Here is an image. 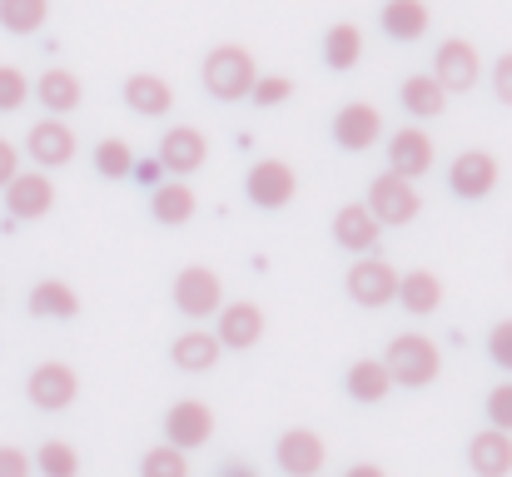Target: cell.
<instances>
[{"instance_id":"18","label":"cell","mask_w":512,"mask_h":477,"mask_svg":"<svg viewBox=\"0 0 512 477\" xmlns=\"http://www.w3.org/2000/svg\"><path fill=\"white\" fill-rule=\"evenodd\" d=\"M378 25H383V35H388V40L413 45V40H423V35H428L433 10H428L423 0H388V5L378 10Z\"/></svg>"},{"instance_id":"36","label":"cell","mask_w":512,"mask_h":477,"mask_svg":"<svg viewBox=\"0 0 512 477\" xmlns=\"http://www.w3.org/2000/svg\"><path fill=\"white\" fill-rule=\"evenodd\" d=\"M488 428L512 433V383H498V388L488 393Z\"/></svg>"},{"instance_id":"35","label":"cell","mask_w":512,"mask_h":477,"mask_svg":"<svg viewBox=\"0 0 512 477\" xmlns=\"http://www.w3.org/2000/svg\"><path fill=\"white\" fill-rule=\"evenodd\" d=\"M30 100V80L15 65H0V110H20Z\"/></svg>"},{"instance_id":"26","label":"cell","mask_w":512,"mask_h":477,"mask_svg":"<svg viewBox=\"0 0 512 477\" xmlns=\"http://www.w3.org/2000/svg\"><path fill=\"white\" fill-rule=\"evenodd\" d=\"M194 209H199V199H194V189H189L184 179H165V184L150 189V214H155L160 224H189Z\"/></svg>"},{"instance_id":"24","label":"cell","mask_w":512,"mask_h":477,"mask_svg":"<svg viewBox=\"0 0 512 477\" xmlns=\"http://www.w3.org/2000/svg\"><path fill=\"white\" fill-rule=\"evenodd\" d=\"M170 363L179 373H209L219 363V338L204 333V328H184L170 343Z\"/></svg>"},{"instance_id":"15","label":"cell","mask_w":512,"mask_h":477,"mask_svg":"<svg viewBox=\"0 0 512 477\" xmlns=\"http://www.w3.org/2000/svg\"><path fill=\"white\" fill-rule=\"evenodd\" d=\"M433 135L423 130V125H408V130H393V140H388V169L393 174H403V179H423L428 169H433Z\"/></svg>"},{"instance_id":"39","label":"cell","mask_w":512,"mask_h":477,"mask_svg":"<svg viewBox=\"0 0 512 477\" xmlns=\"http://www.w3.org/2000/svg\"><path fill=\"white\" fill-rule=\"evenodd\" d=\"M130 174H135V179H140V184H150V189H155V184H165V179H170V174H165V164H160V159H135V169H130Z\"/></svg>"},{"instance_id":"28","label":"cell","mask_w":512,"mask_h":477,"mask_svg":"<svg viewBox=\"0 0 512 477\" xmlns=\"http://www.w3.org/2000/svg\"><path fill=\"white\" fill-rule=\"evenodd\" d=\"M30 314L35 318H75L80 314V294L65 279H40L30 289Z\"/></svg>"},{"instance_id":"1","label":"cell","mask_w":512,"mask_h":477,"mask_svg":"<svg viewBox=\"0 0 512 477\" xmlns=\"http://www.w3.org/2000/svg\"><path fill=\"white\" fill-rule=\"evenodd\" d=\"M383 368H388L393 388H428L443 373V353L423 333H398L388 343V353H383Z\"/></svg>"},{"instance_id":"12","label":"cell","mask_w":512,"mask_h":477,"mask_svg":"<svg viewBox=\"0 0 512 477\" xmlns=\"http://www.w3.org/2000/svg\"><path fill=\"white\" fill-rule=\"evenodd\" d=\"M5 209L15 219H45L55 209V184L40 169H15V179L5 184Z\"/></svg>"},{"instance_id":"20","label":"cell","mask_w":512,"mask_h":477,"mask_svg":"<svg viewBox=\"0 0 512 477\" xmlns=\"http://www.w3.org/2000/svg\"><path fill=\"white\" fill-rule=\"evenodd\" d=\"M468 468L478 477H508L512 473V433L503 428H483L468 443Z\"/></svg>"},{"instance_id":"11","label":"cell","mask_w":512,"mask_h":477,"mask_svg":"<svg viewBox=\"0 0 512 477\" xmlns=\"http://www.w3.org/2000/svg\"><path fill=\"white\" fill-rule=\"evenodd\" d=\"M80 150V140H75V130L60 120V115H45L40 125H30V135H25V155L35 159L40 169H65L70 159Z\"/></svg>"},{"instance_id":"40","label":"cell","mask_w":512,"mask_h":477,"mask_svg":"<svg viewBox=\"0 0 512 477\" xmlns=\"http://www.w3.org/2000/svg\"><path fill=\"white\" fill-rule=\"evenodd\" d=\"M493 90H498L503 105H512V55H503V60L493 65Z\"/></svg>"},{"instance_id":"21","label":"cell","mask_w":512,"mask_h":477,"mask_svg":"<svg viewBox=\"0 0 512 477\" xmlns=\"http://www.w3.org/2000/svg\"><path fill=\"white\" fill-rule=\"evenodd\" d=\"M30 95H35L50 115H60V120H65L70 110H80V100H85L80 75H70V70H60V65H55V70H45V75L30 85Z\"/></svg>"},{"instance_id":"10","label":"cell","mask_w":512,"mask_h":477,"mask_svg":"<svg viewBox=\"0 0 512 477\" xmlns=\"http://www.w3.org/2000/svg\"><path fill=\"white\" fill-rule=\"evenodd\" d=\"M214 438V408L199 403V398H179L170 413H165V443L189 453V448H204Z\"/></svg>"},{"instance_id":"41","label":"cell","mask_w":512,"mask_h":477,"mask_svg":"<svg viewBox=\"0 0 512 477\" xmlns=\"http://www.w3.org/2000/svg\"><path fill=\"white\" fill-rule=\"evenodd\" d=\"M15 169H20V155H15V145L10 140H0V189L15 179Z\"/></svg>"},{"instance_id":"19","label":"cell","mask_w":512,"mask_h":477,"mask_svg":"<svg viewBox=\"0 0 512 477\" xmlns=\"http://www.w3.org/2000/svg\"><path fill=\"white\" fill-rule=\"evenodd\" d=\"M378 234H383V224L373 219L368 204H343L334 214V244L348 249V254H368L378 244Z\"/></svg>"},{"instance_id":"13","label":"cell","mask_w":512,"mask_h":477,"mask_svg":"<svg viewBox=\"0 0 512 477\" xmlns=\"http://www.w3.org/2000/svg\"><path fill=\"white\" fill-rule=\"evenodd\" d=\"M160 164H165V174L170 179H189L194 169H204V159H209V140H204V130H194V125H174L165 130V140H160Z\"/></svg>"},{"instance_id":"37","label":"cell","mask_w":512,"mask_h":477,"mask_svg":"<svg viewBox=\"0 0 512 477\" xmlns=\"http://www.w3.org/2000/svg\"><path fill=\"white\" fill-rule=\"evenodd\" d=\"M488 353H493V363H498V368H508L512 373V318L493 323V333H488Z\"/></svg>"},{"instance_id":"22","label":"cell","mask_w":512,"mask_h":477,"mask_svg":"<svg viewBox=\"0 0 512 477\" xmlns=\"http://www.w3.org/2000/svg\"><path fill=\"white\" fill-rule=\"evenodd\" d=\"M393 304H403L413 318L438 314V304H443V279H438V274H428V269L398 274V294H393Z\"/></svg>"},{"instance_id":"9","label":"cell","mask_w":512,"mask_h":477,"mask_svg":"<svg viewBox=\"0 0 512 477\" xmlns=\"http://www.w3.org/2000/svg\"><path fill=\"white\" fill-rule=\"evenodd\" d=\"M274 463L284 477H319L329 463V448L314 428H289L279 443H274Z\"/></svg>"},{"instance_id":"2","label":"cell","mask_w":512,"mask_h":477,"mask_svg":"<svg viewBox=\"0 0 512 477\" xmlns=\"http://www.w3.org/2000/svg\"><path fill=\"white\" fill-rule=\"evenodd\" d=\"M254 75H259V70H254V55H249L244 45H214V50L204 55V65H199L204 90H209L214 100H224V105L249 100Z\"/></svg>"},{"instance_id":"16","label":"cell","mask_w":512,"mask_h":477,"mask_svg":"<svg viewBox=\"0 0 512 477\" xmlns=\"http://www.w3.org/2000/svg\"><path fill=\"white\" fill-rule=\"evenodd\" d=\"M219 323H214V338L219 348H254L264 338V309L249 304V299H234V304H219Z\"/></svg>"},{"instance_id":"31","label":"cell","mask_w":512,"mask_h":477,"mask_svg":"<svg viewBox=\"0 0 512 477\" xmlns=\"http://www.w3.org/2000/svg\"><path fill=\"white\" fill-rule=\"evenodd\" d=\"M40 477H80V453L65 443V438H50L40 453H35V463H30Z\"/></svg>"},{"instance_id":"38","label":"cell","mask_w":512,"mask_h":477,"mask_svg":"<svg viewBox=\"0 0 512 477\" xmlns=\"http://www.w3.org/2000/svg\"><path fill=\"white\" fill-rule=\"evenodd\" d=\"M30 458H25V448H0V477H30Z\"/></svg>"},{"instance_id":"8","label":"cell","mask_w":512,"mask_h":477,"mask_svg":"<svg viewBox=\"0 0 512 477\" xmlns=\"http://www.w3.org/2000/svg\"><path fill=\"white\" fill-rule=\"evenodd\" d=\"M219 304H224V284H219L214 269L189 264V269L174 274V309H179L184 318H214L219 314Z\"/></svg>"},{"instance_id":"6","label":"cell","mask_w":512,"mask_h":477,"mask_svg":"<svg viewBox=\"0 0 512 477\" xmlns=\"http://www.w3.org/2000/svg\"><path fill=\"white\" fill-rule=\"evenodd\" d=\"M244 194H249L254 209H284V204H294V194H299V174H294V164H284V159H259V164H249Z\"/></svg>"},{"instance_id":"25","label":"cell","mask_w":512,"mask_h":477,"mask_svg":"<svg viewBox=\"0 0 512 477\" xmlns=\"http://www.w3.org/2000/svg\"><path fill=\"white\" fill-rule=\"evenodd\" d=\"M388 388H393V378H388L383 358H358V363L343 373V393H348L353 403H383Z\"/></svg>"},{"instance_id":"32","label":"cell","mask_w":512,"mask_h":477,"mask_svg":"<svg viewBox=\"0 0 512 477\" xmlns=\"http://www.w3.org/2000/svg\"><path fill=\"white\" fill-rule=\"evenodd\" d=\"M140 477H189V453L160 443V448H150V453L140 458Z\"/></svg>"},{"instance_id":"5","label":"cell","mask_w":512,"mask_h":477,"mask_svg":"<svg viewBox=\"0 0 512 477\" xmlns=\"http://www.w3.org/2000/svg\"><path fill=\"white\" fill-rule=\"evenodd\" d=\"M433 80L448 90V95H468L478 80H483V55L473 40H443L438 55H433Z\"/></svg>"},{"instance_id":"7","label":"cell","mask_w":512,"mask_h":477,"mask_svg":"<svg viewBox=\"0 0 512 477\" xmlns=\"http://www.w3.org/2000/svg\"><path fill=\"white\" fill-rule=\"evenodd\" d=\"M25 398L40 408V413H65L75 398H80V373L70 363H40L30 368L25 378Z\"/></svg>"},{"instance_id":"27","label":"cell","mask_w":512,"mask_h":477,"mask_svg":"<svg viewBox=\"0 0 512 477\" xmlns=\"http://www.w3.org/2000/svg\"><path fill=\"white\" fill-rule=\"evenodd\" d=\"M398 100H403V110H408L413 120H438V115L448 110V90H443L433 75H408L403 90H398Z\"/></svg>"},{"instance_id":"23","label":"cell","mask_w":512,"mask_h":477,"mask_svg":"<svg viewBox=\"0 0 512 477\" xmlns=\"http://www.w3.org/2000/svg\"><path fill=\"white\" fill-rule=\"evenodd\" d=\"M125 105H130L135 115H145V120H165L174 110L170 80H160V75H130V80H125Z\"/></svg>"},{"instance_id":"14","label":"cell","mask_w":512,"mask_h":477,"mask_svg":"<svg viewBox=\"0 0 512 477\" xmlns=\"http://www.w3.org/2000/svg\"><path fill=\"white\" fill-rule=\"evenodd\" d=\"M334 140H339V150H348V155L373 150V145L383 140V115H378V105H368V100L343 105L339 115H334Z\"/></svg>"},{"instance_id":"33","label":"cell","mask_w":512,"mask_h":477,"mask_svg":"<svg viewBox=\"0 0 512 477\" xmlns=\"http://www.w3.org/2000/svg\"><path fill=\"white\" fill-rule=\"evenodd\" d=\"M95 169H100L105 179H125V174L135 169V150H130L125 140H100V145H95Z\"/></svg>"},{"instance_id":"42","label":"cell","mask_w":512,"mask_h":477,"mask_svg":"<svg viewBox=\"0 0 512 477\" xmlns=\"http://www.w3.org/2000/svg\"><path fill=\"white\" fill-rule=\"evenodd\" d=\"M343 477H388V473H383L378 463H353V468H348Z\"/></svg>"},{"instance_id":"43","label":"cell","mask_w":512,"mask_h":477,"mask_svg":"<svg viewBox=\"0 0 512 477\" xmlns=\"http://www.w3.org/2000/svg\"><path fill=\"white\" fill-rule=\"evenodd\" d=\"M219 477H259V473H254L249 463H224V473Z\"/></svg>"},{"instance_id":"29","label":"cell","mask_w":512,"mask_h":477,"mask_svg":"<svg viewBox=\"0 0 512 477\" xmlns=\"http://www.w3.org/2000/svg\"><path fill=\"white\" fill-rule=\"evenodd\" d=\"M358 60H363V30L348 25V20L329 25V35H324V65L329 70H353Z\"/></svg>"},{"instance_id":"4","label":"cell","mask_w":512,"mask_h":477,"mask_svg":"<svg viewBox=\"0 0 512 477\" xmlns=\"http://www.w3.org/2000/svg\"><path fill=\"white\" fill-rule=\"evenodd\" d=\"M343 289H348V299L358 309H388L393 294H398V269L388 259H378V254H358V264L348 269Z\"/></svg>"},{"instance_id":"30","label":"cell","mask_w":512,"mask_h":477,"mask_svg":"<svg viewBox=\"0 0 512 477\" xmlns=\"http://www.w3.org/2000/svg\"><path fill=\"white\" fill-rule=\"evenodd\" d=\"M50 15V0H0V25L10 35H35Z\"/></svg>"},{"instance_id":"17","label":"cell","mask_w":512,"mask_h":477,"mask_svg":"<svg viewBox=\"0 0 512 477\" xmlns=\"http://www.w3.org/2000/svg\"><path fill=\"white\" fill-rule=\"evenodd\" d=\"M448 184H453L458 199H488L498 189V159L488 150H463L448 169Z\"/></svg>"},{"instance_id":"3","label":"cell","mask_w":512,"mask_h":477,"mask_svg":"<svg viewBox=\"0 0 512 477\" xmlns=\"http://www.w3.org/2000/svg\"><path fill=\"white\" fill-rule=\"evenodd\" d=\"M368 209H373V219L383 224V229H398V224H413L418 219V209H423V194H418V179H403V174H378L373 184H368V199H363Z\"/></svg>"},{"instance_id":"34","label":"cell","mask_w":512,"mask_h":477,"mask_svg":"<svg viewBox=\"0 0 512 477\" xmlns=\"http://www.w3.org/2000/svg\"><path fill=\"white\" fill-rule=\"evenodd\" d=\"M294 95V80L289 75H254V85H249V100L254 105H284Z\"/></svg>"}]
</instances>
